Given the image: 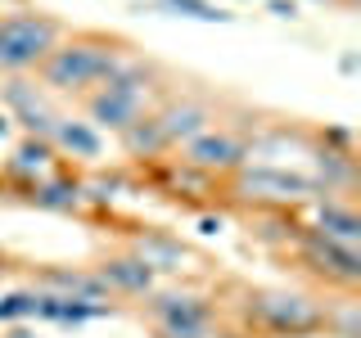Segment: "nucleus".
<instances>
[{
  "instance_id": "obj_27",
  "label": "nucleus",
  "mask_w": 361,
  "mask_h": 338,
  "mask_svg": "<svg viewBox=\"0 0 361 338\" xmlns=\"http://www.w3.org/2000/svg\"><path fill=\"white\" fill-rule=\"evenodd\" d=\"M321 5H330V0H321Z\"/></svg>"
},
{
  "instance_id": "obj_2",
  "label": "nucleus",
  "mask_w": 361,
  "mask_h": 338,
  "mask_svg": "<svg viewBox=\"0 0 361 338\" xmlns=\"http://www.w3.org/2000/svg\"><path fill=\"white\" fill-rule=\"evenodd\" d=\"M158 99H163L158 68L131 54V59L122 63L104 86H95V90L86 95V122H90L95 131H113V135H118L122 127H131L135 118L154 113Z\"/></svg>"
},
{
  "instance_id": "obj_24",
  "label": "nucleus",
  "mask_w": 361,
  "mask_h": 338,
  "mask_svg": "<svg viewBox=\"0 0 361 338\" xmlns=\"http://www.w3.org/2000/svg\"><path fill=\"white\" fill-rule=\"evenodd\" d=\"M0 338H41V334H37V330H27V325H9V330L0 334Z\"/></svg>"
},
{
  "instance_id": "obj_5",
  "label": "nucleus",
  "mask_w": 361,
  "mask_h": 338,
  "mask_svg": "<svg viewBox=\"0 0 361 338\" xmlns=\"http://www.w3.org/2000/svg\"><path fill=\"white\" fill-rule=\"evenodd\" d=\"M145 315L158 338H226L217 330V302L190 284L154 289L145 298Z\"/></svg>"
},
{
  "instance_id": "obj_17",
  "label": "nucleus",
  "mask_w": 361,
  "mask_h": 338,
  "mask_svg": "<svg viewBox=\"0 0 361 338\" xmlns=\"http://www.w3.org/2000/svg\"><path fill=\"white\" fill-rule=\"evenodd\" d=\"M118 140H122V149H127V158H140V163H154V158L172 154V144H167V135H163L154 113H145V118L131 122V127H122Z\"/></svg>"
},
{
  "instance_id": "obj_10",
  "label": "nucleus",
  "mask_w": 361,
  "mask_h": 338,
  "mask_svg": "<svg viewBox=\"0 0 361 338\" xmlns=\"http://www.w3.org/2000/svg\"><path fill=\"white\" fill-rule=\"evenodd\" d=\"M154 118H158V127H163L167 144L180 149V144L195 140L199 131H208L212 122H217V113H212V104L203 95H163L158 108H154Z\"/></svg>"
},
{
  "instance_id": "obj_7",
  "label": "nucleus",
  "mask_w": 361,
  "mask_h": 338,
  "mask_svg": "<svg viewBox=\"0 0 361 338\" xmlns=\"http://www.w3.org/2000/svg\"><path fill=\"white\" fill-rule=\"evenodd\" d=\"M293 253L307 275H316L325 289H338V293H357L361 289V248H343L334 239H325L321 230L302 225L298 239H293Z\"/></svg>"
},
{
  "instance_id": "obj_20",
  "label": "nucleus",
  "mask_w": 361,
  "mask_h": 338,
  "mask_svg": "<svg viewBox=\"0 0 361 338\" xmlns=\"http://www.w3.org/2000/svg\"><path fill=\"white\" fill-rule=\"evenodd\" d=\"M41 311V289H14V293H0V325H23V320H37Z\"/></svg>"
},
{
  "instance_id": "obj_1",
  "label": "nucleus",
  "mask_w": 361,
  "mask_h": 338,
  "mask_svg": "<svg viewBox=\"0 0 361 338\" xmlns=\"http://www.w3.org/2000/svg\"><path fill=\"white\" fill-rule=\"evenodd\" d=\"M127 45L99 37V32H77V37H63L45 54V63L37 68V82L50 90V95H90L95 86H104L122 63H127Z\"/></svg>"
},
{
  "instance_id": "obj_4",
  "label": "nucleus",
  "mask_w": 361,
  "mask_h": 338,
  "mask_svg": "<svg viewBox=\"0 0 361 338\" xmlns=\"http://www.w3.org/2000/svg\"><path fill=\"white\" fill-rule=\"evenodd\" d=\"M63 37V23L54 14H41V9L0 14V77H32Z\"/></svg>"
},
{
  "instance_id": "obj_15",
  "label": "nucleus",
  "mask_w": 361,
  "mask_h": 338,
  "mask_svg": "<svg viewBox=\"0 0 361 338\" xmlns=\"http://www.w3.org/2000/svg\"><path fill=\"white\" fill-rule=\"evenodd\" d=\"M54 163H59V154H54L50 140H37V135H23V140L14 144V154H9L5 172L27 180V185H37V180H45L54 172Z\"/></svg>"
},
{
  "instance_id": "obj_9",
  "label": "nucleus",
  "mask_w": 361,
  "mask_h": 338,
  "mask_svg": "<svg viewBox=\"0 0 361 338\" xmlns=\"http://www.w3.org/2000/svg\"><path fill=\"white\" fill-rule=\"evenodd\" d=\"M0 104H5L9 122H18V127L27 135H37V140H50L54 122H59V113L50 108L45 86L37 77H5V82H0Z\"/></svg>"
},
{
  "instance_id": "obj_11",
  "label": "nucleus",
  "mask_w": 361,
  "mask_h": 338,
  "mask_svg": "<svg viewBox=\"0 0 361 338\" xmlns=\"http://www.w3.org/2000/svg\"><path fill=\"white\" fill-rule=\"evenodd\" d=\"M95 275L104 280L109 298H149L158 289V270L145 266L135 253H122V257H104L95 266Z\"/></svg>"
},
{
  "instance_id": "obj_8",
  "label": "nucleus",
  "mask_w": 361,
  "mask_h": 338,
  "mask_svg": "<svg viewBox=\"0 0 361 338\" xmlns=\"http://www.w3.org/2000/svg\"><path fill=\"white\" fill-rule=\"evenodd\" d=\"M180 163L185 167H195V172L203 176H235L240 167H248V140L240 131H231V127H208V131H199L195 140H185L180 144Z\"/></svg>"
},
{
  "instance_id": "obj_26",
  "label": "nucleus",
  "mask_w": 361,
  "mask_h": 338,
  "mask_svg": "<svg viewBox=\"0 0 361 338\" xmlns=\"http://www.w3.org/2000/svg\"><path fill=\"white\" fill-rule=\"evenodd\" d=\"M9 127H14V122H9V113L0 108V140H5V135H9Z\"/></svg>"
},
{
  "instance_id": "obj_3",
  "label": "nucleus",
  "mask_w": 361,
  "mask_h": 338,
  "mask_svg": "<svg viewBox=\"0 0 361 338\" xmlns=\"http://www.w3.org/2000/svg\"><path fill=\"white\" fill-rule=\"evenodd\" d=\"M244 325L271 338L325 334V302L302 289H253L244 298Z\"/></svg>"
},
{
  "instance_id": "obj_12",
  "label": "nucleus",
  "mask_w": 361,
  "mask_h": 338,
  "mask_svg": "<svg viewBox=\"0 0 361 338\" xmlns=\"http://www.w3.org/2000/svg\"><path fill=\"white\" fill-rule=\"evenodd\" d=\"M32 289L54 293V298H73V302H113L104 280L95 275V266H45Z\"/></svg>"
},
{
  "instance_id": "obj_19",
  "label": "nucleus",
  "mask_w": 361,
  "mask_h": 338,
  "mask_svg": "<svg viewBox=\"0 0 361 338\" xmlns=\"http://www.w3.org/2000/svg\"><path fill=\"white\" fill-rule=\"evenodd\" d=\"M325 334L361 338V307H357V293H343L338 302H325Z\"/></svg>"
},
{
  "instance_id": "obj_6",
  "label": "nucleus",
  "mask_w": 361,
  "mask_h": 338,
  "mask_svg": "<svg viewBox=\"0 0 361 338\" xmlns=\"http://www.w3.org/2000/svg\"><path fill=\"white\" fill-rule=\"evenodd\" d=\"M226 180H231L235 199L253 203V208H262V212H289V208H307L312 199H321V185H316L307 172H289V167L248 163Z\"/></svg>"
},
{
  "instance_id": "obj_23",
  "label": "nucleus",
  "mask_w": 361,
  "mask_h": 338,
  "mask_svg": "<svg viewBox=\"0 0 361 338\" xmlns=\"http://www.w3.org/2000/svg\"><path fill=\"white\" fill-rule=\"evenodd\" d=\"M267 9L276 18H298V0H267Z\"/></svg>"
},
{
  "instance_id": "obj_25",
  "label": "nucleus",
  "mask_w": 361,
  "mask_h": 338,
  "mask_svg": "<svg viewBox=\"0 0 361 338\" xmlns=\"http://www.w3.org/2000/svg\"><path fill=\"white\" fill-rule=\"evenodd\" d=\"M217 230H221V221H212V217L199 221V234H217Z\"/></svg>"
},
{
  "instance_id": "obj_21",
  "label": "nucleus",
  "mask_w": 361,
  "mask_h": 338,
  "mask_svg": "<svg viewBox=\"0 0 361 338\" xmlns=\"http://www.w3.org/2000/svg\"><path fill=\"white\" fill-rule=\"evenodd\" d=\"M158 9L163 14H176V18H199V23H231L235 14L221 5H212V0H158Z\"/></svg>"
},
{
  "instance_id": "obj_18",
  "label": "nucleus",
  "mask_w": 361,
  "mask_h": 338,
  "mask_svg": "<svg viewBox=\"0 0 361 338\" xmlns=\"http://www.w3.org/2000/svg\"><path fill=\"white\" fill-rule=\"evenodd\" d=\"M135 257L154 270H185L190 248L180 239H172V234H163V230H149L145 239H135Z\"/></svg>"
},
{
  "instance_id": "obj_14",
  "label": "nucleus",
  "mask_w": 361,
  "mask_h": 338,
  "mask_svg": "<svg viewBox=\"0 0 361 338\" xmlns=\"http://www.w3.org/2000/svg\"><path fill=\"white\" fill-rule=\"evenodd\" d=\"M50 144H54V154L82 158V163H95V158L104 154V135L90 127L86 118H63V113H59V122H54V131H50Z\"/></svg>"
},
{
  "instance_id": "obj_22",
  "label": "nucleus",
  "mask_w": 361,
  "mask_h": 338,
  "mask_svg": "<svg viewBox=\"0 0 361 338\" xmlns=\"http://www.w3.org/2000/svg\"><path fill=\"white\" fill-rule=\"evenodd\" d=\"M316 149L353 154V131H348V127H321V131H316Z\"/></svg>"
},
{
  "instance_id": "obj_16",
  "label": "nucleus",
  "mask_w": 361,
  "mask_h": 338,
  "mask_svg": "<svg viewBox=\"0 0 361 338\" xmlns=\"http://www.w3.org/2000/svg\"><path fill=\"white\" fill-rule=\"evenodd\" d=\"M32 194L27 203H37L41 212H77L86 203V185L77 176H59V172H50L45 180H37V185H27Z\"/></svg>"
},
{
  "instance_id": "obj_13",
  "label": "nucleus",
  "mask_w": 361,
  "mask_h": 338,
  "mask_svg": "<svg viewBox=\"0 0 361 338\" xmlns=\"http://www.w3.org/2000/svg\"><path fill=\"white\" fill-rule=\"evenodd\" d=\"M307 208H312V217H316L312 230H321L325 239H334V244H343V248H361V217H357L353 199L321 194V199H312Z\"/></svg>"
}]
</instances>
